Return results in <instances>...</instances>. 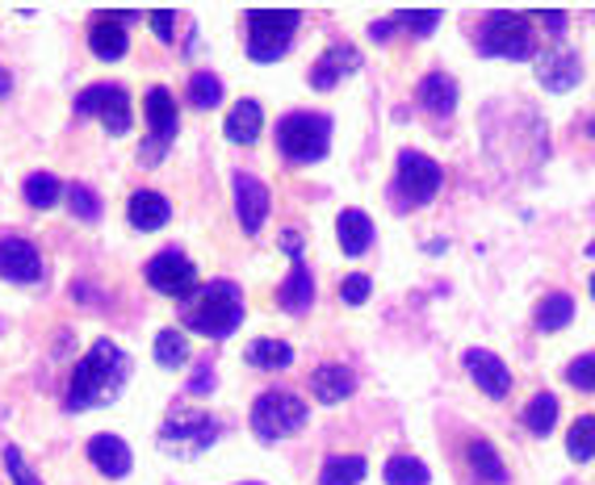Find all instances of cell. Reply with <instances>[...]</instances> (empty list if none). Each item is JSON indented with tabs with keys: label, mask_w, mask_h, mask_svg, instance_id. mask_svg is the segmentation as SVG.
I'll use <instances>...</instances> for the list:
<instances>
[{
	"label": "cell",
	"mask_w": 595,
	"mask_h": 485,
	"mask_svg": "<svg viewBox=\"0 0 595 485\" xmlns=\"http://www.w3.org/2000/svg\"><path fill=\"white\" fill-rule=\"evenodd\" d=\"M130 356L122 351L114 339H96L84 356H80V365L72 369V381H68V411L80 415V411H93V406H110V402H118V393L126 390V381H130Z\"/></svg>",
	"instance_id": "1"
},
{
	"label": "cell",
	"mask_w": 595,
	"mask_h": 485,
	"mask_svg": "<svg viewBox=\"0 0 595 485\" xmlns=\"http://www.w3.org/2000/svg\"><path fill=\"white\" fill-rule=\"evenodd\" d=\"M181 323L190 326L193 335H206V339L236 335L239 323H243V289L236 280H210V285L193 289L181 305Z\"/></svg>",
	"instance_id": "2"
},
{
	"label": "cell",
	"mask_w": 595,
	"mask_h": 485,
	"mask_svg": "<svg viewBox=\"0 0 595 485\" xmlns=\"http://www.w3.org/2000/svg\"><path fill=\"white\" fill-rule=\"evenodd\" d=\"M277 147L289 163H319L332 147V122L323 114H286L277 122Z\"/></svg>",
	"instance_id": "3"
},
{
	"label": "cell",
	"mask_w": 595,
	"mask_h": 485,
	"mask_svg": "<svg viewBox=\"0 0 595 485\" xmlns=\"http://www.w3.org/2000/svg\"><path fill=\"white\" fill-rule=\"evenodd\" d=\"M298 13H289V9H256V13H248V59H256V63H277L282 55L289 50L294 43V30H298Z\"/></svg>",
	"instance_id": "4"
},
{
	"label": "cell",
	"mask_w": 595,
	"mask_h": 485,
	"mask_svg": "<svg viewBox=\"0 0 595 485\" xmlns=\"http://www.w3.org/2000/svg\"><path fill=\"white\" fill-rule=\"evenodd\" d=\"M478 55L491 59H533L537 55V34L528 30L520 13H491L478 30Z\"/></svg>",
	"instance_id": "5"
},
{
	"label": "cell",
	"mask_w": 595,
	"mask_h": 485,
	"mask_svg": "<svg viewBox=\"0 0 595 485\" xmlns=\"http://www.w3.org/2000/svg\"><path fill=\"white\" fill-rule=\"evenodd\" d=\"M307 415L310 411L302 397H294L286 390H268L252 402V431H256V439L273 443V439H286L298 427H307Z\"/></svg>",
	"instance_id": "6"
},
{
	"label": "cell",
	"mask_w": 595,
	"mask_h": 485,
	"mask_svg": "<svg viewBox=\"0 0 595 485\" xmlns=\"http://www.w3.org/2000/svg\"><path fill=\"white\" fill-rule=\"evenodd\" d=\"M160 439H164V448L190 457V452H202L218 439V418L197 411V406H172L164 427H160Z\"/></svg>",
	"instance_id": "7"
},
{
	"label": "cell",
	"mask_w": 595,
	"mask_h": 485,
	"mask_svg": "<svg viewBox=\"0 0 595 485\" xmlns=\"http://www.w3.org/2000/svg\"><path fill=\"white\" fill-rule=\"evenodd\" d=\"M445 185V168L436 160H428L424 151H403L399 155V197H403V206H428L432 197L440 193Z\"/></svg>",
	"instance_id": "8"
},
{
	"label": "cell",
	"mask_w": 595,
	"mask_h": 485,
	"mask_svg": "<svg viewBox=\"0 0 595 485\" xmlns=\"http://www.w3.org/2000/svg\"><path fill=\"white\" fill-rule=\"evenodd\" d=\"M147 126H151V135H147L139 160H144L147 168H156V163L172 151L176 126H181V117H176V101H172L168 89H151V93H147Z\"/></svg>",
	"instance_id": "9"
},
{
	"label": "cell",
	"mask_w": 595,
	"mask_h": 485,
	"mask_svg": "<svg viewBox=\"0 0 595 485\" xmlns=\"http://www.w3.org/2000/svg\"><path fill=\"white\" fill-rule=\"evenodd\" d=\"M76 114H93L110 135H130V96L122 84H93L76 96Z\"/></svg>",
	"instance_id": "10"
},
{
	"label": "cell",
	"mask_w": 595,
	"mask_h": 485,
	"mask_svg": "<svg viewBox=\"0 0 595 485\" xmlns=\"http://www.w3.org/2000/svg\"><path fill=\"white\" fill-rule=\"evenodd\" d=\"M147 285L156 289V293H164V298H190L193 289H197V268H193V259L185 252H160L147 259L144 268Z\"/></svg>",
	"instance_id": "11"
},
{
	"label": "cell",
	"mask_w": 595,
	"mask_h": 485,
	"mask_svg": "<svg viewBox=\"0 0 595 485\" xmlns=\"http://www.w3.org/2000/svg\"><path fill=\"white\" fill-rule=\"evenodd\" d=\"M0 277L13 285H38L43 280V255L22 234H0Z\"/></svg>",
	"instance_id": "12"
},
{
	"label": "cell",
	"mask_w": 595,
	"mask_h": 485,
	"mask_svg": "<svg viewBox=\"0 0 595 485\" xmlns=\"http://www.w3.org/2000/svg\"><path fill=\"white\" fill-rule=\"evenodd\" d=\"M130 22H135V13H96L93 25H89V47H93L96 59L114 63V59L126 55V47H130L126 25Z\"/></svg>",
	"instance_id": "13"
},
{
	"label": "cell",
	"mask_w": 595,
	"mask_h": 485,
	"mask_svg": "<svg viewBox=\"0 0 595 485\" xmlns=\"http://www.w3.org/2000/svg\"><path fill=\"white\" fill-rule=\"evenodd\" d=\"M466 369H470V377H474V385L487 397H507L512 393V369L503 365L495 351H487V347H470L466 351Z\"/></svg>",
	"instance_id": "14"
},
{
	"label": "cell",
	"mask_w": 595,
	"mask_h": 485,
	"mask_svg": "<svg viewBox=\"0 0 595 485\" xmlns=\"http://www.w3.org/2000/svg\"><path fill=\"white\" fill-rule=\"evenodd\" d=\"M231 185H236V213L243 234H261L264 218H268V188L256 176H248V172H236Z\"/></svg>",
	"instance_id": "15"
},
{
	"label": "cell",
	"mask_w": 595,
	"mask_h": 485,
	"mask_svg": "<svg viewBox=\"0 0 595 485\" xmlns=\"http://www.w3.org/2000/svg\"><path fill=\"white\" fill-rule=\"evenodd\" d=\"M357 68H361V55L353 47H344V43H340V47L323 50V55H319V63L310 68V89H314V93H328V89H335L344 76H353Z\"/></svg>",
	"instance_id": "16"
},
{
	"label": "cell",
	"mask_w": 595,
	"mask_h": 485,
	"mask_svg": "<svg viewBox=\"0 0 595 485\" xmlns=\"http://www.w3.org/2000/svg\"><path fill=\"white\" fill-rule=\"evenodd\" d=\"M537 80H541V89H549V93H571L574 84L583 80V59L562 47L549 50L546 59H541V68H537Z\"/></svg>",
	"instance_id": "17"
},
{
	"label": "cell",
	"mask_w": 595,
	"mask_h": 485,
	"mask_svg": "<svg viewBox=\"0 0 595 485\" xmlns=\"http://www.w3.org/2000/svg\"><path fill=\"white\" fill-rule=\"evenodd\" d=\"M89 461H93V469H101L105 477H126V473H130V464H135V457H130L126 439L101 431V436L89 439Z\"/></svg>",
	"instance_id": "18"
},
{
	"label": "cell",
	"mask_w": 595,
	"mask_h": 485,
	"mask_svg": "<svg viewBox=\"0 0 595 485\" xmlns=\"http://www.w3.org/2000/svg\"><path fill=\"white\" fill-rule=\"evenodd\" d=\"M310 393L323 406H335V402H344V397L357 393V377H353V369H344V365H323V369H314V377H310Z\"/></svg>",
	"instance_id": "19"
},
{
	"label": "cell",
	"mask_w": 595,
	"mask_h": 485,
	"mask_svg": "<svg viewBox=\"0 0 595 485\" xmlns=\"http://www.w3.org/2000/svg\"><path fill=\"white\" fill-rule=\"evenodd\" d=\"M126 218H130L135 231H160L168 218H172V206H168V197H160V193L139 188V193L126 201Z\"/></svg>",
	"instance_id": "20"
},
{
	"label": "cell",
	"mask_w": 595,
	"mask_h": 485,
	"mask_svg": "<svg viewBox=\"0 0 595 485\" xmlns=\"http://www.w3.org/2000/svg\"><path fill=\"white\" fill-rule=\"evenodd\" d=\"M415 101L436 117H449L457 109V80L445 76V71H428L424 80H420V89H415Z\"/></svg>",
	"instance_id": "21"
},
{
	"label": "cell",
	"mask_w": 595,
	"mask_h": 485,
	"mask_svg": "<svg viewBox=\"0 0 595 485\" xmlns=\"http://www.w3.org/2000/svg\"><path fill=\"white\" fill-rule=\"evenodd\" d=\"M310 301H314V277H310V268L302 259H294L289 277L282 280V289H277V305H282L286 314H307Z\"/></svg>",
	"instance_id": "22"
},
{
	"label": "cell",
	"mask_w": 595,
	"mask_h": 485,
	"mask_svg": "<svg viewBox=\"0 0 595 485\" xmlns=\"http://www.w3.org/2000/svg\"><path fill=\"white\" fill-rule=\"evenodd\" d=\"M335 234H340L344 255H365L374 247V218L361 213V209H344V213L335 218Z\"/></svg>",
	"instance_id": "23"
},
{
	"label": "cell",
	"mask_w": 595,
	"mask_h": 485,
	"mask_svg": "<svg viewBox=\"0 0 595 485\" xmlns=\"http://www.w3.org/2000/svg\"><path fill=\"white\" fill-rule=\"evenodd\" d=\"M261 126H264V109L256 101H239L236 109L227 114V139L236 147H252L261 139Z\"/></svg>",
	"instance_id": "24"
},
{
	"label": "cell",
	"mask_w": 595,
	"mask_h": 485,
	"mask_svg": "<svg viewBox=\"0 0 595 485\" xmlns=\"http://www.w3.org/2000/svg\"><path fill=\"white\" fill-rule=\"evenodd\" d=\"M243 360H248L252 369L277 372V369H289V365H294V347H289L286 339H256V344H248Z\"/></svg>",
	"instance_id": "25"
},
{
	"label": "cell",
	"mask_w": 595,
	"mask_h": 485,
	"mask_svg": "<svg viewBox=\"0 0 595 485\" xmlns=\"http://www.w3.org/2000/svg\"><path fill=\"white\" fill-rule=\"evenodd\" d=\"M466 457H470V469H474L478 482H491V485H503V482H507V469H503L500 452H495V448H491L487 439H470Z\"/></svg>",
	"instance_id": "26"
},
{
	"label": "cell",
	"mask_w": 595,
	"mask_h": 485,
	"mask_svg": "<svg viewBox=\"0 0 595 485\" xmlns=\"http://www.w3.org/2000/svg\"><path fill=\"white\" fill-rule=\"evenodd\" d=\"M365 469H369L365 457H328L323 473H319V485H361Z\"/></svg>",
	"instance_id": "27"
},
{
	"label": "cell",
	"mask_w": 595,
	"mask_h": 485,
	"mask_svg": "<svg viewBox=\"0 0 595 485\" xmlns=\"http://www.w3.org/2000/svg\"><path fill=\"white\" fill-rule=\"evenodd\" d=\"M381 477L386 485H428L432 473L424 461H415V457H390L386 469H381Z\"/></svg>",
	"instance_id": "28"
},
{
	"label": "cell",
	"mask_w": 595,
	"mask_h": 485,
	"mask_svg": "<svg viewBox=\"0 0 595 485\" xmlns=\"http://www.w3.org/2000/svg\"><path fill=\"white\" fill-rule=\"evenodd\" d=\"M59 193H64V185H59V176H50V172H30L22 185V197L34 209H50L59 201Z\"/></svg>",
	"instance_id": "29"
},
{
	"label": "cell",
	"mask_w": 595,
	"mask_h": 485,
	"mask_svg": "<svg viewBox=\"0 0 595 485\" xmlns=\"http://www.w3.org/2000/svg\"><path fill=\"white\" fill-rule=\"evenodd\" d=\"M151 351H156V360H160V369H181L185 360H190V339L181 335V331H160L156 335V344H151Z\"/></svg>",
	"instance_id": "30"
},
{
	"label": "cell",
	"mask_w": 595,
	"mask_h": 485,
	"mask_svg": "<svg viewBox=\"0 0 595 485\" xmlns=\"http://www.w3.org/2000/svg\"><path fill=\"white\" fill-rule=\"evenodd\" d=\"M553 423H558V397H553V393H537V397L524 406V427H528L533 436H549Z\"/></svg>",
	"instance_id": "31"
},
{
	"label": "cell",
	"mask_w": 595,
	"mask_h": 485,
	"mask_svg": "<svg viewBox=\"0 0 595 485\" xmlns=\"http://www.w3.org/2000/svg\"><path fill=\"white\" fill-rule=\"evenodd\" d=\"M571 319H574V301L567 293H549L537 305V326L541 331H562V326H571Z\"/></svg>",
	"instance_id": "32"
},
{
	"label": "cell",
	"mask_w": 595,
	"mask_h": 485,
	"mask_svg": "<svg viewBox=\"0 0 595 485\" xmlns=\"http://www.w3.org/2000/svg\"><path fill=\"white\" fill-rule=\"evenodd\" d=\"M567 452H571V461H592L595 457V415L574 418L571 436H567Z\"/></svg>",
	"instance_id": "33"
},
{
	"label": "cell",
	"mask_w": 595,
	"mask_h": 485,
	"mask_svg": "<svg viewBox=\"0 0 595 485\" xmlns=\"http://www.w3.org/2000/svg\"><path fill=\"white\" fill-rule=\"evenodd\" d=\"M190 101L197 109H215L218 101H222V80H218L215 71H193L190 76Z\"/></svg>",
	"instance_id": "34"
},
{
	"label": "cell",
	"mask_w": 595,
	"mask_h": 485,
	"mask_svg": "<svg viewBox=\"0 0 595 485\" xmlns=\"http://www.w3.org/2000/svg\"><path fill=\"white\" fill-rule=\"evenodd\" d=\"M64 193H68V206H72L76 218H101V201L89 185H68Z\"/></svg>",
	"instance_id": "35"
},
{
	"label": "cell",
	"mask_w": 595,
	"mask_h": 485,
	"mask_svg": "<svg viewBox=\"0 0 595 485\" xmlns=\"http://www.w3.org/2000/svg\"><path fill=\"white\" fill-rule=\"evenodd\" d=\"M4 469H9V477H13V485H43L38 482V473L25 464V457H22V448H4Z\"/></svg>",
	"instance_id": "36"
},
{
	"label": "cell",
	"mask_w": 595,
	"mask_h": 485,
	"mask_svg": "<svg viewBox=\"0 0 595 485\" xmlns=\"http://www.w3.org/2000/svg\"><path fill=\"white\" fill-rule=\"evenodd\" d=\"M390 25H407V30H415L420 38H428L432 30L440 25V13H436V9H428V13H394Z\"/></svg>",
	"instance_id": "37"
},
{
	"label": "cell",
	"mask_w": 595,
	"mask_h": 485,
	"mask_svg": "<svg viewBox=\"0 0 595 485\" xmlns=\"http://www.w3.org/2000/svg\"><path fill=\"white\" fill-rule=\"evenodd\" d=\"M567 381H571L574 390L595 393V356H579L571 369H567Z\"/></svg>",
	"instance_id": "38"
},
{
	"label": "cell",
	"mask_w": 595,
	"mask_h": 485,
	"mask_svg": "<svg viewBox=\"0 0 595 485\" xmlns=\"http://www.w3.org/2000/svg\"><path fill=\"white\" fill-rule=\"evenodd\" d=\"M369 289H374L369 277H365V273H353V277H344V285H340V298L348 301V305H361V301L369 298Z\"/></svg>",
	"instance_id": "39"
},
{
	"label": "cell",
	"mask_w": 595,
	"mask_h": 485,
	"mask_svg": "<svg viewBox=\"0 0 595 485\" xmlns=\"http://www.w3.org/2000/svg\"><path fill=\"white\" fill-rule=\"evenodd\" d=\"M172 25H176V13H151V30L160 34V43H172V38H176Z\"/></svg>",
	"instance_id": "40"
},
{
	"label": "cell",
	"mask_w": 595,
	"mask_h": 485,
	"mask_svg": "<svg viewBox=\"0 0 595 485\" xmlns=\"http://www.w3.org/2000/svg\"><path fill=\"white\" fill-rule=\"evenodd\" d=\"M215 390V369L210 365H202V369L190 377V393H210Z\"/></svg>",
	"instance_id": "41"
},
{
	"label": "cell",
	"mask_w": 595,
	"mask_h": 485,
	"mask_svg": "<svg viewBox=\"0 0 595 485\" xmlns=\"http://www.w3.org/2000/svg\"><path fill=\"white\" fill-rule=\"evenodd\" d=\"M282 247H286L289 255H298V252H302V234H298V231H286V234H282Z\"/></svg>",
	"instance_id": "42"
},
{
	"label": "cell",
	"mask_w": 595,
	"mask_h": 485,
	"mask_svg": "<svg viewBox=\"0 0 595 485\" xmlns=\"http://www.w3.org/2000/svg\"><path fill=\"white\" fill-rule=\"evenodd\" d=\"M541 22H546L549 30H562V25H567V13H541Z\"/></svg>",
	"instance_id": "43"
},
{
	"label": "cell",
	"mask_w": 595,
	"mask_h": 485,
	"mask_svg": "<svg viewBox=\"0 0 595 485\" xmlns=\"http://www.w3.org/2000/svg\"><path fill=\"white\" fill-rule=\"evenodd\" d=\"M369 38H374V43H386V38H390V22L374 25V30H369Z\"/></svg>",
	"instance_id": "44"
},
{
	"label": "cell",
	"mask_w": 595,
	"mask_h": 485,
	"mask_svg": "<svg viewBox=\"0 0 595 485\" xmlns=\"http://www.w3.org/2000/svg\"><path fill=\"white\" fill-rule=\"evenodd\" d=\"M9 89H13V80H9V71H4V68H0V96H4V93H9Z\"/></svg>",
	"instance_id": "45"
},
{
	"label": "cell",
	"mask_w": 595,
	"mask_h": 485,
	"mask_svg": "<svg viewBox=\"0 0 595 485\" xmlns=\"http://www.w3.org/2000/svg\"><path fill=\"white\" fill-rule=\"evenodd\" d=\"M587 255H595V243H592V247H587Z\"/></svg>",
	"instance_id": "46"
},
{
	"label": "cell",
	"mask_w": 595,
	"mask_h": 485,
	"mask_svg": "<svg viewBox=\"0 0 595 485\" xmlns=\"http://www.w3.org/2000/svg\"><path fill=\"white\" fill-rule=\"evenodd\" d=\"M592 298H595V277H592Z\"/></svg>",
	"instance_id": "47"
},
{
	"label": "cell",
	"mask_w": 595,
	"mask_h": 485,
	"mask_svg": "<svg viewBox=\"0 0 595 485\" xmlns=\"http://www.w3.org/2000/svg\"><path fill=\"white\" fill-rule=\"evenodd\" d=\"M243 485H261V482H243Z\"/></svg>",
	"instance_id": "48"
}]
</instances>
